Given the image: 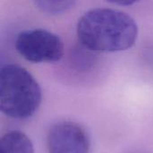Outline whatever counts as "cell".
Here are the masks:
<instances>
[{"label":"cell","mask_w":153,"mask_h":153,"mask_svg":"<svg viewBox=\"0 0 153 153\" xmlns=\"http://www.w3.org/2000/svg\"><path fill=\"white\" fill-rule=\"evenodd\" d=\"M77 37L82 46L92 52L115 53L132 48L138 36V26L127 13L95 8L85 13L77 23Z\"/></svg>","instance_id":"6da1fadb"},{"label":"cell","mask_w":153,"mask_h":153,"mask_svg":"<svg viewBox=\"0 0 153 153\" xmlns=\"http://www.w3.org/2000/svg\"><path fill=\"white\" fill-rule=\"evenodd\" d=\"M41 89L35 78L23 67L5 65L0 69V110L14 119H26L39 109Z\"/></svg>","instance_id":"7a4b0ae2"},{"label":"cell","mask_w":153,"mask_h":153,"mask_svg":"<svg viewBox=\"0 0 153 153\" xmlns=\"http://www.w3.org/2000/svg\"><path fill=\"white\" fill-rule=\"evenodd\" d=\"M17 52L31 63H53L64 54V44L55 33L47 30L34 29L22 31L15 40Z\"/></svg>","instance_id":"3957f363"},{"label":"cell","mask_w":153,"mask_h":153,"mask_svg":"<svg viewBox=\"0 0 153 153\" xmlns=\"http://www.w3.org/2000/svg\"><path fill=\"white\" fill-rule=\"evenodd\" d=\"M47 150L48 153H90V138L79 124L61 121L49 129Z\"/></svg>","instance_id":"277c9868"},{"label":"cell","mask_w":153,"mask_h":153,"mask_svg":"<svg viewBox=\"0 0 153 153\" xmlns=\"http://www.w3.org/2000/svg\"><path fill=\"white\" fill-rule=\"evenodd\" d=\"M0 153H34L30 139L22 132L13 130L0 139Z\"/></svg>","instance_id":"5b68a950"},{"label":"cell","mask_w":153,"mask_h":153,"mask_svg":"<svg viewBox=\"0 0 153 153\" xmlns=\"http://www.w3.org/2000/svg\"><path fill=\"white\" fill-rule=\"evenodd\" d=\"M35 5L48 14H61L69 11L76 0H32Z\"/></svg>","instance_id":"8992f818"},{"label":"cell","mask_w":153,"mask_h":153,"mask_svg":"<svg viewBox=\"0 0 153 153\" xmlns=\"http://www.w3.org/2000/svg\"><path fill=\"white\" fill-rule=\"evenodd\" d=\"M107 1L117 5H132L141 0H107Z\"/></svg>","instance_id":"52a82bcc"}]
</instances>
